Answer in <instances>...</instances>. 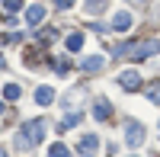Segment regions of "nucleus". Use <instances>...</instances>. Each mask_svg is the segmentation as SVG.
Returning <instances> with one entry per match:
<instances>
[{
	"label": "nucleus",
	"mask_w": 160,
	"mask_h": 157,
	"mask_svg": "<svg viewBox=\"0 0 160 157\" xmlns=\"http://www.w3.org/2000/svg\"><path fill=\"white\" fill-rule=\"evenodd\" d=\"M83 48V32H71L68 35V51H80Z\"/></svg>",
	"instance_id": "f8f14e48"
},
{
	"label": "nucleus",
	"mask_w": 160,
	"mask_h": 157,
	"mask_svg": "<svg viewBox=\"0 0 160 157\" xmlns=\"http://www.w3.org/2000/svg\"><path fill=\"white\" fill-rule=\"evenodd\" d=\"M77 151L83 154V157H96V151H99V138H96V135H83V138H80V144H77Z\"/></svg>",
	"instance_id": "20e7f679"
},
{
	"label": "nucleus",
	"mask_w": 160,
	"mask_h": 157,
	"mask_svg": "<svg viewBox=\"0 0 160 157\" xmlns=\"http://www.w3.org/2000/svg\"><path fill=\"white\" fill-rule=\"evenodd\" d=\"M99 7H106V0H90V3H87V13H96Z\"/></svg>",
	"instance_id": "a211bd4d"
},
{
	"label": "nucleus",
	"mask_w": 160,
	"mask_h": 157,
	"mask_svg": "<svg viewBox=\"0 0 160 157\" xmlns=\"http://www.w3.org/2000/svg\"><path fill=\"white\" fill-rule=\"evenodd\" d=\"M80 119H83V115H80V109H77V112H68V115L61 119V125H58V128H61V132H64V128H74Z\"/></svg>",
	"instance_id": "9b49d317"
},
{
	"label": "nucleus",
	"mask_w": 160,
	"mask_h": 157,
	"mask_svg": "<svg viewBox=\"0 0 160 157\" xmlns=\"http://www.w3.org/2000/svg\"><path fill=\"white\" fill-rule=\"evenodd\" d=\"M42 138H45V119H29L16 132V148L19 151H32L35 144H42Z\"/></svg>",
	"instance_id": "f257e3e1"
},
{
	"label": "nucleus",
	"mask_w": 160,
	"mask_h": 157,
	"mask_svg": "<svg viewBox=\"0 0 160 157\" xmlns=\"http://www.w3.org/2000/svg\"><path fill=\"white\" fill-rule=\"evenodd\" d=\"M148 99L160 106V84H151V90H148Z\"/></svg>",
	"instance_id": "dca6fc26"
},
{
	"label": "nucleus",
	"mask_w": 160,
	"mask_h": 157,
	"mask_svg": "<svg viewBox=\"0 0 160 157\" xmlns=\"http://www.w3.org/2000/svg\"><path fill=\"white\" fill-rule=\"evenodd\" d=\"M112 29H115V32H125V29H131V13H128V10L115 13V19H112Z\"/></svg>",
	"instance_id": "423d86ee"
},
{
	"label": "nucleus",
	"mask_w": 160,
	"mask_h": 157,
	"mask_svg": "<svg viewBox=\"0 0 160 157\" xmlns=\"http://www.w3.org/2000/svg\"><path fill=\"white\" fill-rule=\"evenodd\" d=\"M131 3H148V0H131Z\"/></svg>",
	"instance_id": "aec40b11"
},
{
	"label": "nucleus",
	"mask_w": 160,
	"mask_h": 157,
	"mask_svg": "<svg viewBox=\"0 0 160 157\" xmlns=\"http://www.w3.org/2000/svg\"><path fill=\"white\" fill-rule=\"evenodd\" d=\"M19 7H22V0H3V10L7 13H16Z\"/></svg>",
	"instance_id": "f3484780"
},
{
	"label": "nucleus",
	"mask_w": 160,
	"mask_h": 157,
	"mask_svg": "<svg viewBox=\"0 0 160 157\" xmlns=\"http://www.w3.org/2000/svg\"><path fill=\"white\" fill-rule=\"evenodd\" d=\"M55 7L58 10H68V7H74V0H55Z\"/></svg>",
	"instance_id": "6ab92c4d"
},
{
	"label": "nucleus",
	"mask_w": 160,
	"mask_h": 157,
	"mask_svg": "<svg viewBox=\"0 0 160 157\" xmlns=\"http://www.w3.org/2000/svg\"><path fill=\"white\" fill-rule=\"evenodd\" d=\"M3 96H7V99H19V87H16V84H7V87H3Z\"/></svg>",
	"instance_id": "2eb2a0df"
},
{
	"label": "nucleus",
	"mask_w": 160,
	"mask_h": 157,
	"mask_svg": "<svg viewBox=\"0 0 160 157\" xmlns=\"http://www.w3.org/2000/svg\"><path fill=\"white\" fill-rule=\"evenodd\" d=\"M80 68H83L87 74H96L99 68H102V58L96 55V58H83V61H80Z\"/></svg>",
	"instance_id": "9d476101"
},
{
	"label": "nucleus",
	"mask_w": 160,
	"mask_h": 157,
	"mask_svg": "<svg viewBox=\"0 0 160 157\" xmlns=\"http://www.w3.org/2000/svg\"><path fill=\"white\" fill-rule=\"evenodd\" d=\"M35 103H38V106L55 103V90H51V87H38V90H35Z\"/></svg>",
	"instance_id": "6e6552de"
},
{
	"label": "nucleus",
	"mask_w": 160,
	"mask_h": 157,
	"mask_svg": "<svg viewBox=\"0 0 160 157\" xmlns=\"http://www.w3.org/2000/svg\"><path fill=\"white\" fill-rule=\"evenodd\" d=\"M0 115H3V103H0Z\"/></svg>",
	"instance_id": "4be33fe9"
},
{
	"label": "nucleus",
	"mask_w": 160,
	"mask_h": 157,
	"mask_svg": "<svg viewBox=\"0 0 160 157\" xmlns=\"http://www.w3.org/2000/svg\"><path fill=\"white\" fill-rule=\"evenodd\" d=\"M93 115H96V122H106L112 115V103L106 99V96H99L96 103H93Z\"/></svg>",
	"instance_id": "39448f33"
},
{
	"label": "nucleus",
	"mask_w": 160,
	"mask_h": 157,
	"mask_svg": "<svg viewBox=\"0 0 160 157\" xmlns=\"http://www.w3.org/2000/svg\"><path fill=\"white\" fill-rule=\"evenodd\" d=\"M80 99H83V90H74V93L64 99V106H80Z\"/></svg>",
	"instance_id": "4468645a"
},
{
	"label": "nucleus",
	"mask_w": 160,
	"mask_h": 157,
	"mask_svg": "<svg viewBox=\"0 0 160 157\" xmlns=\"http://www.w3.org/2000/svg\"><path fill=\"white\" fill-rule=\"evenodd\" d=\"M48 157H71V151L64 148V144H51L48 148Z\"/></svg>",
	"instance_id": "ddd939ff"
},
{
	"label": "nucleus",
	"mask_w": 160,
	"mask_h": 157,
	"mask_svg": "<svg viewBox=\"0 0 160 157\" xmlns=\"http://www.w3.org/2000/svg\"><path fill=\"white\" fill-rule=\"evenodd\" d=\"M0 157H7V151H3V148H0Z\"/></svg>",
	"instance_id": "412c9836"
},
{
	"label": "nucleus",
	"mask_w": 160,
	"mask_h": 157,
	"mask_svg": "<svg viewBox=\"0 0 160 157\" xmlns=\"http://www.w3.org/2000/svg\"><path fill=\"white\" fill-rule=\"evenodd\" d=\"M160 51V42H138V45H118L115 48V55L118 58H131V61H138V58H151Z\"/></svg>",
	"instance_id": "f03ea898"
},
{
	"label": "nucleus",
	"mask_w": 160,
	"mask_h": 157,
	"mask_svg": "<svg viewBox=\"0 0 160 157\" xmlns=\"http://www.w3.org/2000/svg\"><path fill=\"white\" fill-rule=\"evenodd\" d=\"M118 84H122L125 90H138L141 77H138V71H125V74H118Z\"/></svg>",
	"instance_id": "0eeeda50"
},
{
	"label": "nucleus",
	"mask_w": 160,
	"mask_h": 157,
	"mask_svg": "<svg viewBox=\"0 0 160 157\" xmlns=\"http://www.w3.org/2000/svg\"><path fill=\"white\" fill-rule=\"evenodd\" d=\"M144 135H148V132H144V125H141L138 119H128V125H125V144H128V148H141V144H144Z\"/></svg>",
	"instance_id": "7ed1b4c3"
},
{
	"label": "nucleus",
	"mask_w": 160,
	"mask_h": 157,
	"mask_svg": "<svg viewBox=\"0 0 160 157\" xmlns=\"http://www.w3.org/2000/svg\"><path fill=\"white\" fill-rule=\"evenodd\" d=\"M42 19H45V10L42 7H29V10H26V26H38Z\"/></svg>",
	"instance_id": "1a4fd4ad"
}]
</instances>
